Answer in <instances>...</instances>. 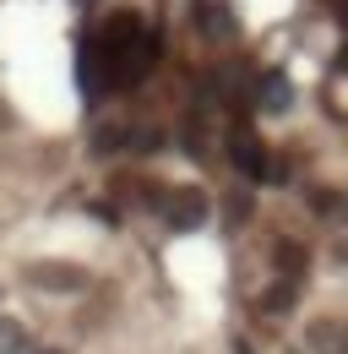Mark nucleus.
I'll return each mask as SVG.
<instances>
[{"label":"nucleus","mask_w":348,"mask_h":354,"mask_svg":"<svg viewBox=\"0 0 348 354\" xmlns=\"http://www.w3.org/2000/svg\"><path fill=\"white\" fill-rule=\"evenodd\" d=\"M153 55H158V39L147 33V22L130 17V11H120V17H109V22L98 28V39L82 44V55H77L82 88L87 93H104V88L126 93V88H136V82L147 77Z\"/></svg>","instance_id":"obj_1"},{"label":"nucleus","mask_w":348,"mask_h":354,"mask_svg":"<svg viewBox=\"0 0 348 354\" xmlns=\"http://www.w3.org/2000/svg\"><path fill=\"white\" fill-rule=\"evenodd\" d=\"M158 218L169 229H196V223H207V196L196 185H169V191H158Z\"/></svg>","instance_id":"obj_2"},{"label":"nucleus","mask_w":348,"mask_h":354,"mask_svg":"<svg viewBox=\"0 0 348 354\" xmlns=\"http://www.w3.org/2000/svg\"><path fill=\"white\" fill-rule=\"evenodd\" d=\"M22 278H28L33 289H44V295H82L87 283H93L87 267H77V262H28Z\"/></svg>","instance_id":"obj_3"},{"label":"nucleus","mask_w":348,"mask_h":354,"mask_svg":"<svg viewBox=\"0 0 348 354\" xmlns=\"http://www.w3.org/2000/svg\"><path fill=\"white\" fill-rule=\"evenodd\" d=\"M304 349L310 354H348V327L338 316H316L304 327Z\"/></svg>","instance_id":"obj_4"},{"label":"nucleus","mask_w":348,"mask_h":354,"mask_svg":"<svg viewBox=\"0 0 348 354\" xmlns=\"http://www.w3.org/2000/svg\"><path fill=\"white\" fill-rule=\"evenodd\" d=\"M93 147L98 153H126V147H158V131H147V126H115V131H98L93 136Z\"/></svg>","instance_id":"obj_5"},{"label":"nucleus","mask_w":348,"mask_h":354,"mask_svg":"<svg viewBox=\"0 0 348 354\" xmlns=\"http://www.w3.org/2000/svg\"><path fill=\"white\" fill-rule=\"evenodd\" d=\"M234 158H240V169H245V175H267V153H261V142L251 136V126H240V131H234Z\"/></svg>","instance_id":"obj_6"},{"label":"nucleus","mask_w":348,"mask_h":354,"mask_svg":"<svg viewBox=\"0 0 348 354\" xmlns=\"http://www.w3.org/2000/svg\"><path fill=\"white\" fill-rule=\"evenodd\" d=\"M191 17L207 22V39H229V28H234L229 6H218V0H191Z\"/></svg>","instance_id":"obj_7"},{"label":"nucleus","mask_w":348,"mask_h":354,"mask_svg":"<svg viewBox=\"0 0 348 354\" xmlns=\"http://www.w3.org/2000/svg\"><path fill=\"white\" fill-rule=\"evenodd\" d=\"M28 344V333H22V322H11V316H0V354H22Z\"/></svg>","instance_id":"obj_8"},{"label":"nucleus","mask_w":348,"mask_h":354,"mask_svg":"<svg viewBox=\"0 0 348 354\" xmlns=\"http://www.w3.org/2000/svg\"><path fill=\"white\" fill-rule=\"evenodd\" d=\"M338 262H348V240H343V245H338Z\"/></svg>","instance_id":"obj_9"},{"label":"nucleus","mask_w":348,"mask_h":354,"mask_svg":"<svg viewBox=\"0 0 348 354\" xmlns=\"http://www.w3.org/2000/svg\"><path fill=\"white\" fill-rule=\"evenodd\" d=\"M39 354H60V349H39Z\"/></svg>","instance_id":"obj_10"}]
</instances>
